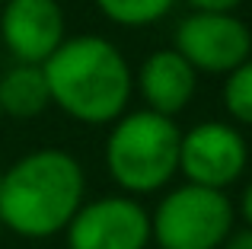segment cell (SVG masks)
<instances>
[{"mask_svg": "<svg viewBox=\"0 0 252 249\" xmlns=\"http://www.w3.org/2000/svg\"><path fill=\"white\" fill-rule=\"evenodd\" d=\"M236 208L223 192L201 186L172 188L150 214V240L160 249H220L233 233Z\"/></svg>", "mask_w": 252, "mask_h": 249, "instance_id": "4", "label": "cell"}, {"mask_svg": "<svg viewBox=\"0 0 252 249\" xmlns=\"http://www.w3.org/2000/svg\"><path fill=\"white\" fill-rule=\"evenodd\" d=\"M240 218L246 220V227L252 230V179H249V186L243 188V195H240Z\"/></svg>", "mask_w": 252, "mask_h": 249, "instance_id": "15", "label": "cell"}, {"mask_svg": "<svg viewBox=\"0 0 252 249\" xmlns=\"http://www.w3.org/2000/svg\"><path fill=\"white\" fill-rule=\"evenodd\" d=\"M134 87L150 112L176 119L189 109L198 90V74L176 48H157L144 58L134 74Z\"/></svg>", "mask_w": 252, "mask_h": 249, "instance_id": "9", "label": "cell"}, {"mask_svg": "<svg viewBox=\"0 0 252 249\" xmlns=\"http://www.w3.org/2000/svg\"><path fill=\"white\" fill-rule=\"evenodd\" d=\"M179 124L150 109L125 112L105 137V169L128 195L160 192L179 173Z\"/></svg>", "mask_w": 252, "mask_h": 249, "instance_id": "3", "label": "cell"}, {"mask_svg": "<svg viewBox=\"0 0 252 249\" xmlns=\"http://www.w3.org/2000/svg\"><path fill=\"white\" fill-rule=\"evenodd\" d=\"M0 182H3V166H0Z\"/></svg>", "mask_w": 252, "mask_h": 249, "instance_id": "16", "label": "cell"}, {"mask_svg": "<svg viewBox=\"0 0 252 249\" xmlns=\"http://www.w3.org/2000/svg\"><path fill=\"white\" fill-rule=\"evenodd\" d=\"M191 13H236L243 0H185Z\"/></svg>", "mask_w": 252, "mask_h": 249, "instance_id": "13", "label": "cell"}, {"mask_svg": "<svg viewBox=\"0 0 252 249\" xmlns=\"http://www.w3.org/2000/svg\"><path fill=\"white\" fill-rule=\"evenodd\" d=\"M176 0H96L99 13L115 26H128V29H141V26H154L172 10Z\"/></svg>", "mask_w": 252, "mask_h": 249, "instance_id": "11", "label": "cell"}, {"mask_svg": "<svg viewBox=\"0 0 252 249\" xmlns=\"http://www.w3.org/2000/svg\"><path fill=\"white\" fill-rule=\"evenodd\" d=\"M0 122H3V115H0Z\"/></svg>", "mask_w": 252, "mask_h": 249, "instance_id": "19", "label": "cell"}, {"mask_svg": "<svg viewBox=\"0 0 252 249\" xmlns=\"http://www.w3.org/2000/svg\"><path fill=\"white\" fill-rule=\"evenodd\" d=\"M249 166V144L227 122H198L179 137V173L201 188L223 192L243 179Z\"/></svg>", "mask_w": 252, "mask_h": 249, "instance_id": "5", "label": "cell"}, {"mask_svg": "<svg viewBox=\"0 0 252 249\" xmlns=\"http://www.w3.org/2000/svg\"><path fill=\"white\" fill-rule=\"evenodd\" d=\"M86 195V173L74 154L38 147L3 169L0 224L26 240H45L67 230Z\"/></svg>", "mask_w": 252, "mask_h": 249, "instance_id": "1", "label": "cell"}, {"mask_svg": "<svg viewBox=\"0 0 252 249\" xmlns=\"http://www.w3.org/2000/svg\"><path fill=\"white\" fill-rule=\"evenodd\" d=\"M172 48L201 74H230L252 58V32L236 13H189Z\"/></svg>", "mask_w": 252, "mask_h": 249, "instance_id": "6", "label": "cell"}, {"mask_svg": "<svg viewBox=\"0 0 252 249\" xmlns=\"http://www.w3.org/2000/svg\"><path fill=\"white\" fill-rule=\"evenodd\" d=\"M0 3H6V0H0Z\"/></svg>", "mask_w": 252, "mask_h": 249, "instance_id": "18", "label": "cell"}, {"mask_svg": "<svg viewBox=\"0 0 252 249\" xmlns=\"http://www.w3.org/2000/svg\"><path fill=\"white\" fill-rule=\"evenodd\" d=\"M51 106L80 124H112L134 93L125 55L102 35H70L42 64Z\"/></svg>", "mask_w": 252, "mask_h": 249, "instance_id": "2", "label": "cell"}, {"mask_svg": "<svg viewBox=\"0 0 252 249\" xmlns=\"http://www.w3.org/2000/svg\"><path fill=\"white\" fill-rule=\"evenodd\" d=\"M220 249H252V230L243 227V230H233L227 240H223Z\"/></svg>", "mask_w": 252, "mask_h": 249, "instance_id": "14", "label": "cell"}, {"mask_svg": "<svg viewBox=\"0 0 252 249\" xmlns=\"http://www.w3.org/2000/svg\"><path fill=\"white\" fill-rule=\"evenodd\" d=\"M0 233H3V224H0Z\"/></svg>", "mask_w": 252, "mask_h": 249, "instance_id": "17", "label": "cell"}, {"mask_svg": "<svg viewBox=\"0 0 252 249\" xmlns=\"http://www.w3.org/2000/svg\"><path fill=\"white\" fill-rule=\"evenodd\" d=\"M223 109L233 122L252 128V58L233 67L223 80Z\"/></svg>", "mask_w": 252, "mask_h": 249, "instance_id": "12", "label": "cell"}, {"mask_svg": "<svg viewBox=\"0 0 252 249\" xmlns=\"http://www.w3.org/2000/svg\"><path fill=\"white\" fill-rule=\"evenodd\" d=\"M51 106L42 64H13L0 74V115L3 119H38Z\"/></svg>", "mask_w": 252, "mask_h": 249, "instance_id": "10", "label": "cell"}, {"mask_svg": "<svg viewBox=\"0 0 252 249\" xmlns=\"http://www.w3.org/2000/svg\"><path fill=\"white\" fill-rule=\"evenodd\" d=\"M150 214L131 195L83 201L67 224V249H147Z\"/></svg>", "mask_w": 252, "mask_h": 249, "instance_id": "7", "label": "cell"}, {"mask_svg": "<svg viewBox=\"0 0 252 249\" xmlns=\"http://www.w3.org/2000/svg\"><path fill=\"white\" fill-rule=\"evenodd\" d=\"M0 38L16 64H45L67 38V19L58 0H6Z\"/></svg>", "mask_w": 252, "mask_h": 249, "instance_id": "8", "label": "cell"}]
</instances>
